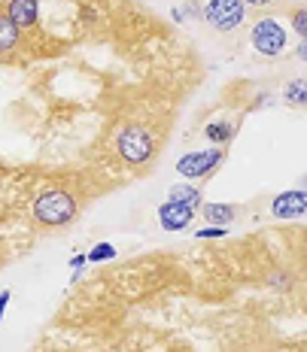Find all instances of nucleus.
I'll list each match as a JSON object with an SVG mask.
<instances>
[{
    "instance_id": "6e6552de",
    "label": "nucleus",
    "mask_w": 307,
    "mask_h": 352,
    "mask_svg": "<svg viewBox=\"0 0 307 352\" xmlns=\"http://www.w3.org/2000/svg\"><path fill=\"white\" fill-rule=\"evenodd\" d=\"M192 219H195V210L182 207L177 201H165L162 207H158V222H162L165 231H182Z\"/></svg>"
},
{
    "instance_id": "20e7f679",
    "label": "nucleus",
    "mask_w": 307,
    "mask_h": 352,
    "mask_svg": "<svg viewBox=\"0 0 307 352\" xmlns=\"http://www.w3.org/2000/svg\"><path fill=\"white\" fill-rule=\"evenodd\" d=\"M204 19L216 31H235V28L244 25L246 6H244V0H207L204 3Z\"/></svg>"
},
{
    "instance_id": "f257e3e1",
    "label": "nucleus",
    "mask_w": 307,
    "mask_h": 352,
    "mask_svg": "<svg viewBox=\"0 0 307 352\" xmlns=\"http://www.w3.org/2000/svg\"><path fill=\"white\" fill-rule=\"evenodd\" d=\"M76 216V197L64 188H49L34 201V219L46 228H61L70 225Z\"/></svg>"
},
{
    "instance_id": "dca6fc26",
    "label": "nucleus",
    "mask_w": 307,
    "mask_h": 352,
    "mask_svg": "<svg viewBox=\"0 0 307 352\" xmlns=\"http://www.w3.org/2000/svg\"><path fill=\"white\" fill-rule=\"evenodd\" d=\"M229 228H216V225H210V228H201L198 231V240H216V237H225Z\"/></svg>"
},
{
    "instance_id": "f3484780",
    "label": "nucleus",
    "mask_w": 307,
    "mask_h": 352,
    "mask_svg": "<svg viewBox=\"0 0 307 352\" xmlns=\"http://www.w3.org/2000/svg\"><path fill=\"white\" fill-rule=\"evenodd\" d=\"M10 298H12V292H10V289L0 292V322H3V313H6V307H10Z\"/></svg>"
},
{
    "instance_id": "4468645a",
    "label": "nucleus",
    "mask_w": 307,
    "mask_h": 352,
    "mask_svg": "<svg viewBox=\"0 0 307 352\" xmlns=\"http://www.w3.org/2000/svg\"><path fill=\"white\" fill-rule=\"evenodd\" d=\"M116 258V246L113 243H98V246H92L89 252H85V261L89 264H100V261H113Z\"/></svg>"
},
{
    "instance_id": "1a4fd4ad",
    "label": "nucleus",
    "mask_w": 307,
    "mask_h": 352,
    "mask_svg": "<svg viewBox=\"0 0 307 352\" xmlns=\"http://www.w3.org/2000/svg\"><path fill=\"white\" fill-rule=\"evenodd\" d=\"M201 212H204V219H207V225H216V228H225V225H231L235 222V216H237V207L235 204H201Z\"/></svg>"
},
{
    "instance_id": "a211bd4d",
    "label": "nucleus",
    "mask_w": 307,
    "mask_h": 352,
    "mask_svg": "<svg viewBox=\"0 0 307 352\" xmlns=\"http://www.w3.org/2000/svg\"><path fill=\"white\" fill-rule=\"evenodd\" d=\"M85 264H89V261H85V252H79V255H73V258H70V270H83Z\"/></svg>"
},
{
    "instance_id": "ddd939ff",
    "label": "nucleus",
    "mask_w": 307,
    "mask_h": 352,
    "mask_svg": "<svg viewBox=\"0 0 307 352\" xmlns=\"http://www.w3.org/2000/svg\"><path fill=\"white\" fill-rule=\"evenodd\" d=\"M283 98L295 107H304L307 104V79H292V82L283 88Z\"/></svg>"
},
{
    "instance_id": "f8f14e48",
    "label": "nucleus",
    "mask_w": 307,
    "mask_h": 352,
    "mask_svg": "<svg viewBox=\"0 0 307 352\" xmlns=\"http://www.w3.org/2000/svg\"><path fill=\"white\" fill-rule=\"evenodd\" d=\"M21 31L16 25H12L6 16H0V52H10V49H16Z\"/></svg>"
},
{
    "instance_id": "2eb2a0df",
    "label": "nucleus",
    "mask_w": 307,
    "mask_h": 352,
    "mask_svg": "<svg viewBox=\"0 0 307 352\" xmlns=\"http://www.w3.org/2000/svg\"><path fill=\"white\" fill-rule=\"evenodd\" d=\"M292 34H295L298 40H307V10L292 12Z\"/></svg>"
},
{
    "instance_id": "9d476101",
    "label": "nucleus",
    "mask_w": 307,
    "mask_h": 352,
    "mask_svg": "<svg viewBox=\"0 0 307 352\" xmlns=\"http://www.w3.org/2000/svg\"><path fill=\"white\" fill-rule=\"evenodd\" d=\"M167 201H177V204H182V207H189V210H198L201 207V192L195 186L177 182V186L171 188V195H167Z\"/></svg>"
},
{
    "instance_id": "0eeeda50",
    "label": "nucleus",
    "mask_w": 307,
    "mask_h": 352,
    "mask_svg": "<svg viewBox=\"0 0 307 352\" xmlns=\"http://www.w3.org/2000/svg\"><path fill=\"white\" fill-rule=\"evenodd\" d=\"M6 19L19 28H34L40 19V0H6Z\"/></svg>"
},
{
    "instance_id": "f03ea898",
    "label": "nucleus",
    "mask_w": 307,
    "mask_h": 352,
    "mask_svg": "<svg viewBox=\"0 0 307 352\" xmlns=\"http://www.w3.org/2000/svg\"><path fill=\"white\" fill-rule=\"evenodd\" d=\"M250 43L259 55L280 58L289 46V31L277 19H259L250 31Z\"/></svg>"
},
{
    "instance_id": "9b49d317",
    "label": "nucleus",
    "mask_w": 307,
    "mask_h": 352,
    "mask_svg": "<svg viewBox=\"0 0 307 352\" xmlns=\"http://www.w3.org/2000/svg\"><path fill=\"white\" fill-rule=\"evenodd\" d=\"M235 124L231 122H210L207 128H204V137H207L210 143H229L231 137H235Z\"/></svg>"
},
{
    "instance_id": "aec40b11",
    "label": "nucleus",
    "mask_w": 307,
    "mask_h": 352,
    "mask_svg": "<svg viewBox=\"0 0 307 352\" xmlns=\"http://www.w3.org/2000/svg\"><path fill=\"white\" fill-rule=\"evenodd\" d=\"M271 0H244V6H268Z\"/></svg>"
},
{
    "instance_id": "7ed1b4c3",
    "label": "nucleus",
    "mask_w": 307,
    "mask_h": 352,
    "mask_svg": "<svg viewBox=\"0 0 307 352\" xmlns=\"http://www.w3.org/2000/svg\"><path fill=\"white\" fill-rule=\"evenodd\" d=\"M116 149H119V155L125 158L128 164H146V161L152 158V152H156V143H152L146 128L128 124V128H122L119 137H116Z\"/></svg>"
},
{
    "instance_id": "423d86ee",
    "label": "nucleus",
    "mask_w": 307,
    "mask_h": 352,
    "mask_svg": "<svg viewBox=\"0 0 307 352\" xmlns=\"http://www.w3.org/2000/svg\"><path fill=\"white\" fill-rule=\"evenodd\" d=\"M304 212H307V192L304 188H289V192L277 195L271 201V216L283 219V222H289V219H301Z\"/></svg>"
},
{
    "instance_id": "6ab92c4d",
    "label": "nucleus",
    "mask_w": 307,
    "mask_h": 352,
    "mask_svg": "<svg viewBox=\"0 0 307 352\" xmlns=\"http://www.w3.org/2000/svg\"><path fill=\"white\" fill-rule=\"evenodd\" d=\"M295 55H298V58H301V61H307V43H304V40H301V43H298Z\"/></svg>"
},
{
    "instance_id": "39448f33",
    "label": "nucleus",
    "mask_w": 307,
    "mask_h": 352,
    "mask_svg": "<svg viewBox=\"0 0 307 352\" xmlns=\"http://www.w3.org/2000/svg\"><path fill=\"white\" fill-rule=\"evenodd\" d=\"M222 164V152L219 149H201V152H186L177 158V173L182 179H201V176L213 173Z\"/></svg>"
}]
</instances>
